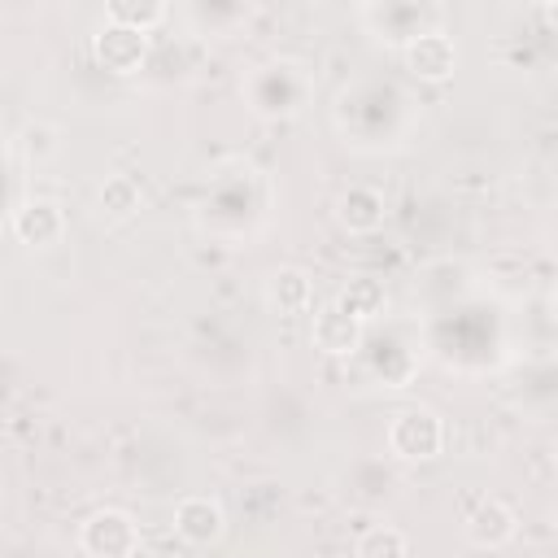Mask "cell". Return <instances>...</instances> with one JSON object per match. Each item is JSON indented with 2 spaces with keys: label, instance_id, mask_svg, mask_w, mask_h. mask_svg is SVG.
Returning <instances> with one entry per match:
<instances>
[{
  "label": "cell",
  "instance_id": "obj_1",
  "mask_svg": "<svg viewBox=\"0 0 558 558\" xmlns=\"http://www.w3.org/2000/svg\"><path fill=\"white\" fill-rule=\"evenodd\" d=\"M445 449V418L427 405H410L388 423V453L401 462H432Z\"/></svg>",
  "mask_w": 558,
  "mask_h": 558
},
{
  "label": "cell",
  "instance_id": "obj_2",
  "mask_svg": "<svg viewBox=\"0 0 558 558\" xmlns=\"http://www.w3.org/2000/svg\"><path fill=\"white\" fill-rule=\"evenodd\" d=\"M78 549L87 558H135L140 554V523L118 506L92 510L78 523Z\"/></svg>",
  "mask_w": 558,
  "mask_h": 558
},
{
  "label": "cell",
  "instance_id": "obj_3",
  "mask_svg": "<svg viewBox=\"0 0 558 558\" xmlns=\"http://www.w3.org/2000/svg\"><path fill=\"white\" fill-rule=\"evenodd\" d=\"M401 61H405V70H410L418 83H445V78H453V70H458V44H453L449 31L427 26L418 39H410V44L401 48Z\"/></svg>",
  "mask_w": 558,
  "mask_h": 558
},
{
  "label": "cell",
  "instance_id": "obj_4",
  "mask_svg": "<svg viewBox=\"0 0 558 558\" xmlns=\"http://www.w3.org/2000/svg\"><path fill=\"white\" fill-rule=\"evenodd\" d=\"M9 231L26 248H52L65 235V209L52 196H31L9 214Z\"/></svg>",
  "mask_w": 558,
  "mask_h": 558
},
{
  "label": "cell",
  "instance_id": "obj_5",
  "mask_svg": "<svg viewBox=\"0 0 558 558\" xmlns=\"http://www.w3.org/2000/svg\"><path fill=\"white\" fill-rule=\"evenodd\" d=\"M92 52L96 61L109 70V74H140V65L148 61V35L144 31H131V26H113L105 22L96 35H92Z\"/></svg>",
  "mask_w": 558,
  "mask_h": 558
},
{
  "label": "cell",
  "instance_id": "obj_6",
  "mask_svg": "<svg viewBox=\"0 0 558 558\" xmlns=\"http://www.w3.org/2000/svg\"><path fill=\"white\" fill-rule=\"evenodd\" d=\"M362 331H366V323L353 318V314H344V310L331 301V305L314 310L310 344H314L323 357H353V353L362 349Z\"/></svg>",
  "mask_w": 558,
  "mask_h": 558
},
{
  "label": "cell",
  "instance_id": "obj_7",
  "mask_svg": "<svg viewBox=\"0 0 558 558\" xmlns=\"http://www.w3.org/2000/svg\"><path fill=\"white\" fill-rule=\"evenodd\" d=\"M174 532H179L187 545H196V549L218 545L222 532H227L222 501L209 497V493H192V497H183V501L174 506Z\"/></svg>",
  "mask_w": 558,
  "mask_h": 558
},
{
  "label": "cell",
  "instance_id": "obj_8",
  "mask_svg": "<svg viewBox=\"0 0 558 558\" xmlns=\"http://www.w3.org/2000/svg\"><path fill=\"white\" fill-rule=\"evenodd\" d=\"M514 532H519V514H514L501 497L475 501V510H471L466 523H462V536H466L475 549H501V545L514 541Z\"/></svg>",
  "mask_w": 558,
  "mask_h": 558
},
{
  "label": "cell",
  "instance_id": "obj_9",
  "mask_svg": "<svg viewBox=\"0 0 558 558\" xmlns=\"http://www.w3.org/2000/svg\"><path fill=\"white\" fill-rule=\"evenodd\" d=\"M384 214H388L384 192H375V187H366V183L344 187L340 201H336V222H340L349 235H371V231H379V227H384Z\"/></svg>",
  "mask_w": 558,
  "mask_h": 558
},
{
  "label": "cell",
  "instance_id": "obj_10",
  "mask_svg": "<svg viewBox=\"0 0 558 558\" xmlns=\"http://www.w3.org/2000/svg\"><path fill=\"white\" fill-rule=\"evenodd\" d=\"M310 296H314V283L301 266H275L266 275V305L279 310V314H301L310 310Z\"/></svg>",
  "mask_w": 558,
  "mask_h": 558
},
{
  "label": "cell",
  "instance_id": "obj_11",
  "mask_svg": "<svg viewBox=\"0 0 558 558\" xmlns=\"http://www.w3.org/2000/svg\"><path fill=\"white\" fill-rule=\"evenodd\" d=\"M96 209L109 222H126L131 214H140V183L131 174H109L96 192Z\"/></svg>",
  "mask_w": 558,
  "mask_h": 558
},
{
  "label": "cell",
  "instance_id": "obj_12",
  "mask_svg": "<svg viewBox=\"0 0 558 558\" xmlns=\"http://www.w3.org/2000/svg\"><path fill=\"white\" fill-rule=\"evenodd\" d=\"M166 4L161 0H109L105 4V22H113V26H131V31H153V26H161L166 22Z\"/></svg>",
  "mask_w": 558,
  "mask_h": 558
},
{
  "label": "cell",
  "instance_id": "obj_13",
  "mask_svg": "<svg viewBox=\"0 0 558 558\" xmlns=\"http://www.w3.org/2000/svg\"><path fill=\"white\" fill-rule=\"evenodd\" d=\"M353 558H410V541H405L401 527L375 523V527H366V532L357 536Z\"/></svg>",
  "mask_w": 558,
  "mask_h": 558
},
{
  "label": "cell",
  "instance_id": "obj_14",
  "mask_svg": "<svg viewBox=\"0 0 558 558\" xmlns=\"http://www.w3.org/2000/svg\"><path fill=\"white\" fill-rule=\"evenodd\" d=\"M336 305L344 310V314H353V318H371V314H379L384 310V288L375 283V279H349V288L336 296Z\"/></svg>",
  "mask_w": 558,
  "mask_h": 558
},
{
  "label": "cell",
  "instance_id": "obj_15",
  "mask_svg": "<svg viewBox=\"0 0 558 558\" xmlns=\"http://www.w3.org/2000/svg\"><path fill=\"white\" fill-rule=\"evenodd\" d=\"M13 144H17V153H22L26 161H48V157L57 153V126L35 118V122H26V126L17 131Z\"/></svg>",
  "mask_w": 558,
  "mask_h": 558
},
{
  "label": "cell",
  "instance_id": "obj_16",
  "mask_svg": "<svg viewBox=\"0 0 558 558\" xmlns=\"http://www.w3.org/2000/svg\"><path fill=\"white\" fill-rule=\"evenodd\" d=\"M541 13H545V22H549V26H554V31H558V4H545V9H541Z\"/></svg>",
  "mask_w": 558,
  "mask_h": 558
},
{
  "label": "cell",
  "instance_id": "obj_17",
  "mask_svg": "<svg viewBox=\"0 0 558 558\" xmlns=\"http://www.w3.org/2000/svg\"><path fill=\"white\" fill-rule=\"evenodd\" d=\"M549 323H554V327H558V288H554V292H549Z\"/></svg>",
  "mask_w": 558,
  "mask_h": 558
},
{
  "label": "cell",
  "instance_id": "obj_18",
  "mask_svg": "<svg viewBox=\"0 0 558 558\" xmlns=\"http://www.w3.org/2000/svg\"><path fill=\"white\" fill-rule=\"evenodd\" d=\"M549 519H554V532H558V501H554V514Z\"/></svg>",
  "mask_w": 558,
  "mask_h": 558
}]
</instances>
